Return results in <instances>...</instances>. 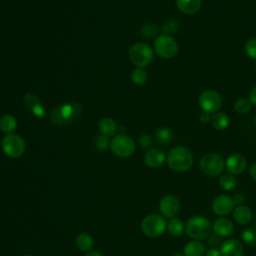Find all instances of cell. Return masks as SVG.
<instances>
[{"mask_svg": "<svg viewBox=\"0 0 256 256\" xmlns=\"http://www.w3.org/2000/svg\"><path fill=\"white\" fill-rule=\"evenodd\" d=\"M141 231L148 237H158L167 229V222L159 214H149L145 216L140 224Z\"/></svg>", "mask_w": 256, "mask_h": 256, "instance_id": "5", "label": "cell"}, {"mask_svg": "<svg viewBox=\"0 0 256 256\" xmlns=\"http://www.w3.org/2000/svg\"><path fill=\"white\" fill-rule=\"evenodd\" d=\"M209 120H210V118H209V114H208V113L204 112L203 114H201V116H200V121H201L203 124L207 123Z\"/></svg>", "mask_w": 256, "mask_h": 256, "instance_id": "39", "label": "cell"}, {"mask_svg": "<svg viewBox=\"0 0 256 256\" xmlns=\"http://www.w3.org/2000/svg\"><path fill=\"white\" fill-rule=\"evenodd\" d=\"M233 218L238 224L246 225L252 219V211L245 205H237L233 209Z\"/></svg>", "mask_w": 256, "mask_h": 256, "instance_id": "19", "label": "cell"}, {"mask_svg": "<svg viewBox=\"0 0 256 256\" xmlns=\"http://www.w3.org/2000/svg\"><path fill=\"white\" fill-rule=\"evenodd\" d=\"M176 6L182 13L191 15L200 10L202 0H176Z\"/></svg>", "mask_w": 256, "mask_h": 256, "instance_id": "18", "label": "cell"}, {"mask_svg": "<svg viewBox=\"0 0 256 256\" xmlns=\"http://www.w3.org/2000/svg\"><path fill=\"white\" fill-rule=\"evenodd\" d=\"M219 184L223 190L231 191L236 187L237 179L235 178L234 175H232L230 173L223 174V175H221V177L219 179Z\"/></svg>", "mask_w": 256, "mask_h": 256, "instance_id": "26", "label": "cell"}, {"mask_svg": "<svg viewBox=\"0 0 256 256\" xmlns=\"http://www.w3.org/2000/svg\"><path fill=\"white\" fill-rule=\"evenodd\" d=\"M82 107L78 103H65L55 107L50 113V121L55 126H65L74 122L81 114Z\"/></svg>", "mask_w": 256, "mask_h": 256, "instance_id": "1", "label": "cell"}, {"mask_svg": "<svg viewBox=\"0 0 256 256\" xmlns=\"http://www.w3.org/2000/svg\"><path fill=\"white\" fill-rule=\"evenodd\" d=\"M98 129L100 133L104 136H113L117 131V124L112 118L104 117L99 121Z\"/></svg>", "mask_w": 256, "mask_h": 256, "instance_id": "22", "label": "cell"}, {"mask_svg": "<svg viewBox=\"0 0 256 256\" xmlns=\"http://www.w3.org/2000/svg\"><path fill=\"white\" fill-rule=\"evenodd\" d=\"M199 167L202 173L206 176L216 177L222 173L225 167V162L217 153H206L200 159Z\"/></svg>", "mask_w": 256, "mask_h": 256, "instance_id": "6", "label": "cell"}, {"mask_svg": "<svg viewBox=\"0 0 256 256\" xmlns=\"http://www.w3.org/2000/svg\"><path fill=\"white\" fill-rule=\"evenodd\" d=\"M154 50L161 58L170 59L177 54L178 44L173 37L163 34L154 41Z\"/></svg>", "mask_w": 256, "mask_h": 256, "instance_id": "9", "label": "cell"}, {"mask_svg": "<svg viewBox=\"0 0 256 256\" xmlns=\"http://www.w3.org/2000/svg\"><path fill=\"white\" fill-rule=\"evenodd\" d=\"M155 138H156L157 143H159L160 145H167L171 142V140L173 138V134L170 129L161 128L156 132Z\"/></svg>", "mask_w": 256, "mask_h": 256, "instance_id": "27", "label": "cell"}, {"mask_svg": "<svg viewBox=\"0 0 256 256\" xmlns=\"http://www.w3.org/2000/svg\"><path fill=\"white\" fill-rule=\"evenodd\" d=\"M171 256H184V254L180 253V252H174Z\"/></svg>", "mask_w": 256, "mask_h": 256, "instance_id": "41", "label": "cell"}, {"mask_svg": "<svg viewBox=\"0 0 256 256\" xmlns=\"http://www.w3.org/2000/svg\"><path fill=\"white\" fill-rule=\"evenodd\" d=\"M151 143H152V140L149 135L143 134L139 137V145L142 148H149L151 146Z\"/></svg>", "mask_w": 256, "mask_h": 256, "instance_id": "33", "label": "cell"}, {"mask_svg": "<svg viewBox=\"0 0 256 256\" xmlns=\"http://www.w3.org/2000/svg\"><path fill=\"white\" fill-rule=\"evenodd\" d=\"M212 229L217 236L227 237L233 232L234 226L230 219L226 217H220L213 222Z\"/></svg>", "mask_w": 256, "mask_h": 256, "instance_id": "17", "label": "cell"}, {"mask_svg": "<svg viewBox=\"0 0 256 256\" xmlns=\"http://www.w3.org/2000/svg\"><path fill=\"white\" fill-rule=\"evenodd\" d=\"M245 52L250 58L256 60V38H252L246 42Z\"/></svg>", "mask_w": 256, "mask_h": 256, "instance_id": "32", "label": "cell"}, {"mask_svg": "<svg viewBox=\"0 0 256 256\" xmlns=\"http://www.w3.org/2000/svg\"><path fill=\"white\" fill-rule=\"evenodd\" d=\"M246 165H247L246 158L241 154L230 155L225 162L226 170L232 175H237L242 173L245 170Z\"/></svg>", "mask_w": 256, "mask_h": 256, "instance_id": "14", "label": "cell"}, {"mask_svg": "<svg viewBox=\"0 0 256 256\" xmlns=\"http://www.w3.org/2000/svg\"><path fill=\"white\" fill-rule=\"evenodd\" d=\"M184 228H185V226H184L183 221L176 217L171 218L167 223V230H168L169 234L174 237L181 236L184 232Z\"/></svg>", "mask_w": 256, "mask_h": 256, "instance_id": "24", "label": "cell"}, {"mask_svg": "<svg viewBox=\"0 0 256 256\" xmlns=\"http://www.w3.org/2000/svg\"><path fill=\"white\" fill-rule=\"evenodd\" d=\"M222 104L220 95L214 90H206L199 96V106L206 113L217 112Z\"/></svg>", "mask_w": 256, "mask_h": 256, "instance_id": "10", "label": "cell"}, {"mask_svg": "<svg viewBox=\"0 0 256 256\" xmlns=\"http://www.w3.org/2000/svg\"><path fill=\"white\" fill-rule=\"evenodd\" d=\"M159 210L162 216L171 219L178 214L180 210V202L174 195H165L159 202Z\"/></svg>", "mask_w": 256, "mask_h": 256, "instance_id": "11", "label": "cell"}, {"mask_svg": "<svg viewBox=\"0 0 256 256\" xmlns=\"http://www.w3.org/2000/svg\"><path fill=\"white\" fill-rule=\"evenodd\" d=\"M85 256H104V255L99 251H89Z\"/></svg>", "mask_w": 256, "mask_h": 256, "instance_id": "40", "label": "cell"}, {"mask_svg": "<svg viewBox=\"0 0 256 256\" xmlns=\"http://www.w3.org/2000/svg\"><path fill=\"white\" fill-rule=\"evenodd\" d=\"M22 256H32V255H28V254H25V255H22Z\"/></svg>", "mask_w": 256, "mask_h": 256, "instance_id": "42", "label": "cell"}, {"mask_svg": "<svg viewBox=\"0 0 256 256\" xmlns=\"http://www.w3.org/2000/svg\"><path fill=\"white\" fill-rule=\"evenodd\" d=\"M211 228L212 227L209 220L199 215L191 217L185 225L187 235L194 240L206 239L210 235Z\"/></svg>", "mask_w": 256, "mask_h": 256, "instance_id": "3", "label": "cell"}, {"mask_svg": "<svg viewBox=\"0 0 256 256\" xmlns=\"http://www.w3.org/2000/svg\"><path fill=\"white\" fill-rule=\"evenodd\" d=\"M241 239L251 247H256V228H246L241 232Z\"/></svg>", "mask_w": 256, "mask_h": 256, "instance_id": "28", "label": "cell"}, {"mask_svg": "<svg viewBox=\"0 0 256 256\" xmlns=\"http://www.w3.org/2000/svg\"><path fill=\"white\" fill-rule=\"evenodd\" d=\"M75 244L80 251L89 252V251H91V249L94 245V240H93V237L89 233L82 232L76 236Z\"/></svg>", "mask_w": 256, "mask_h": 256, "instance_id": "21", "label": "cell"}, {"mask_svg": "<svg viewBox=\"0 0 256 256\" xmlns=\"http://www.w3.org/2000/svg\"><path fill=\"white\" fill-rule=\"evenodd\" d=\"M255 68H256V62H255Z\"/></svg>", "mask_w": 256, "mask_h": 256, "instance_id": "44", "label": "cell"}, {"mask_svg": "<svg viewBox=\"0 0 256 256\" xmlns=\"http://www.w3.org/2000/svg\"><path fill=\"white\" fill-rule=\"evenodd\" d=\"M110 149L117 157L127 158L135 152L136 145L131 137L121 133L113 137L110 142Z\"/></svg>", "mask_w": 256, "mask_h": 256, "instance_id": "7", "label": "cell"}, {"mask_svg": "<svg viewBox=\"0 0 256 256\" xmlns=\"http://www.w3.org/2000/svg\"><path fill=\"white\" fill-rule=\"evenodd\" d=\"M16 127L17 121L12 115L6 114L0 118V130L6 135L12 134L16 130Z\"/></svg>", "mask_w": 256, "mask_h": 256, "instance_id": "23", "label": "cell"}, {"mask_svg": "<svg viewBox=\"0 0 256 256\" xmlns=\"http://www.w3.org/2000/svg\"><path fill=\"white\" fill-rule=\"evenodd\" d=\"M166 161L173 171L186 172L192 167L193 156L190 150L186 147L177 146L169 151Z\"/></svg>", "mask_w": 256, "mask_h": 256, "instance_id": "2", "label": "cell"}, {"mask_svg": "<svg viewBox=\"0 0 256 256\" xmlns=\"http://www.w3.org/2000/svg\"><path fill=\"white\" fill-rule=\"evenodd\" d=\"M255 124H256V116H255Z\"/></svg>", "mask_w": 256, "mask_h": 256, "instance_id": "43", "label": "cell"}, {"mask_svg": "<svg viewBox=\"0 0 256 256\" xmlns=\"http://www.w3.org/2000/svg\"><path fill=\"white\" fill-rule=\"evenodd\" d=\"M166 160L165 153L158 148H151L145 153L144 161L145 164L150 168H159L164 164Z\"/></svg>", "mask_w": 256, "mask_h": 256, "instance_id": "16", "label": "cell"}, {"mask_svg": "<svg viewBox=\"0 0 256 256\" xmlns=\"http://www.w3.org/2000/svg\"><path fill=\"white\" fill-rule=\"evenodd\" d=\"M234 209V203L232 197L222 194L214 198L212 202V210L218 216H225L232 212Z\"/></svg>", "mask_w": 256, "mask_h": 256, "instance_id": "12", "label": "cell"}, {"mask_svg": "<svg viewBox=\"0 0 256 256\" xmlns=\"http://www.w3.org/2000/svg\"><path fill=\"white\" fill-rule=\"evenodd\" d=\"M94 145L99 151H106L109 146V137L104 136L102 134L95 137Z\"/></svg>", "mask_w": 256, "mask_h": 256, "instance_id": "31", "label": "cell"}, {"mask_svg": "<svg viewBox=\"0 0 256 256\" xmlns=\"http://www.w3.org/2000/svg\"><path fill=\"white\" fill-rule=\"evenodd\" d=\"M141 32L145 37H153L156 34V29L153 25H145Z\"/></svg>", "mask_w": 256, "mask_h": 256, "instance_id": "34", "label": "cell"}, {"mask_svg": "<svg viewBox=\"0 0 256 256\" xmlns=\"http://www.w3.org/2000/svg\"><path fill=\"white\" fill-rule=\"evenodd\" d=\"M131 80L136 85H143L147 81V73L143 68L137 67L131 73Z\"/></svg>", "mask_w": 256, "mask_h": 256, "instance_id": "29", "label": "cell"}, {"mask_svg": "<svg viewBox=\"0 0 256 256\" xmlns=\"http://www.w3.org/2000/svg\"><path fill=\"white\" fill-rule=\"evenodd\" d=\"M249 100L252 105L256 106V86L251 90L250 95H249Z\"/></svg>", "mask_w": 256, "mask_h": 256, "instance_id": "37", "label": "cell"}, {"mask_svg": "<svg viewBox=\"0 0 256 256\" xmlns=\"http://www.w3.org/2000/svg\"><path fill=\"white\" fill-rule=\"evenodd\" d=\"M205 252V246L198 240L188 242L183 248L184 256H204Z\"/></svg>", "mask_w": 256, "mask_h": 256, "instance_id": "20", "label": "cell"}, {"mask_svg": "<svg viewBox=\"0 0 256 256\" xmlns=\"http://www.w3.org/2000/svg\"><path fill=\"white\" fill-rule=\"evenodd\" d=\"M204 256H222L220 250L216 249V248H210L208 251L205 252Z\"/></svg>", "mask_w": 256, "mask_h": 256, "instance_id": "36", "label": "cell"}, {"mask_svg": "<svg viewBox=\"0 0 256 256\" xmlns=\"http://www.w3.org/2000/svg\"><path fill=\"white\" fill-rule=\"evenodd\" d=\"M211 124L217 130H224L229 125V118L226 114L218 112L211 117Z\"/></svg>", "mask_w": 256, "mask_h": 256, "instance_id": "25", "label": "cell"}, {"mask_svg": "<svg viewBox=\"0 0 256 256\" xmlns=\"http://www.w3.org/2000/svg\"><path fill=\"white\" fill-rule=\"evenodd\" d=\"M220 252L222 256H242L243 244L237 239H228L221 243Z\"/></svg>", "mask_w": 256, "mask_h": 256, "instance_id": "15", "label": "cell"}, {"mask_svg": "<svg viewBox=\"0 0 256 256\" xmlns=\"http://www.w3.org/2000/svg\"><path fill=\"white\" fill-rule=\"evenodd\" d=\"M234 205H242V203L245 201V196L242 193H236L232 197Z\"/></svg>", "mask_w": 256, "mask_h": 256, "instance_id": "35", "label": "cell"}, {"mask_svg": "<svg viewBox=\"0 0 256 256\" xmlns=\"http://www.w3.org/2000/svg\"><path fill=\"white\" fill-rule=\"evenodd\" d=\"M249 174H250L251 178H252L254 181H256V162H254V163L250 166Z\"/></svg>", "mask_w": 256, "mask_h": 256, "instance_id": "38", "label": "cell"}, {"mask_svg": "<svg viewBox=\"0 0 256 256\" xmlns=\"http://www.w3.org/2000/svg\"><path fill=\"white\" fill-rule=\"evenodd\" d=\"M153 57L154 53L152 48L144 42H137L129 49V59L136 67L143 68L149 65Z\"/></svg>", "mask_w": 256, "mask_h": 256, "instance_id": "4", "label": "cell"}, {"mask_svg": "<svg viewBox=\"0 0 256 256\" xmlns=\"http://www.w3.org/2000/svg\"><path fill=\"white\" fill-rule=\"evenodd\" d=\"M23 102H24V106L31 114H33L38 118L44 117L45 109L39 97H37L32 93H26L24 96Z\"/></svg>", "mask_w": 256, "mask_h": 256, "instance_id": "13", "label": "cell"}, {"mask_svg": "<svg viewBox=\"0 0 256 256\" xmlns=\"http://www.w3.org/2000/svg\"><path fill=\"white\" fill-rule=\"evenodd\" d=\"M2 150L5 155L10 158L21 157L26 150V143L24 139L17 134H7L1 143Z\"/></svg>", "mask_w": 256, "mask_h": 256, "instance_id": "8", "label": "cell"}, {"mask_svg": "<svg viewBox=\"0 0 256 256\" xmlns=\"http://www.w3.org/2000/svg\"><path fill=\"white\" fill-rule=\"evenodd\" d=\"M251 102L249 99L247 98H239L238 100H236L234 108L236 110L237 113L239 114H246L250 111L251 109Z\"/></svg>", "mask_w": 256, "mask_h": 256, "instance_id": "30", "label": "cell"}]
</instances>
